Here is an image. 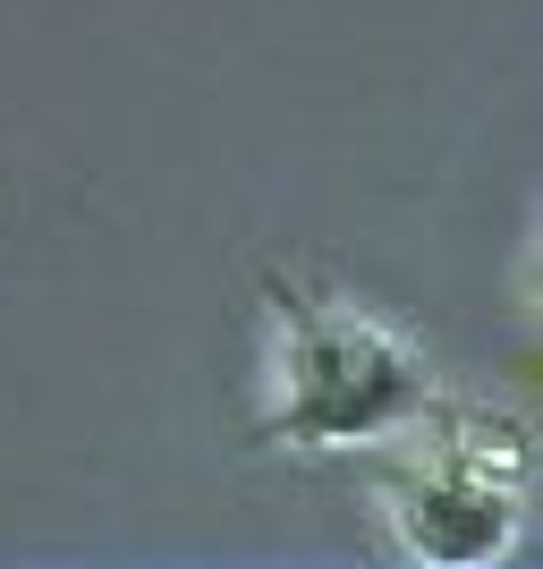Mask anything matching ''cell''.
<instances>
[{
	"label": "cell",
	"instance_id": "3",
	"mask_svg": "<svg viewBox=\"0 0 543 569\" xmlns=\"http://www.w3.org/2000/svg\"><path fill=\"white\" fill-rule=\"evenodd\" d=\"M433 426H442V468L459 476H484L501 493H526V476H535V442H526L519 417H484V408H425Z\"/></svg>",
	"mask_w": 543,
	"mask_h": 569
},
{
	"label": "cell",
	"instance_id": "1",
	"mask_svg": "<svg viewBox=\"0 0 543 569\" xmlns=\"http://www.w3.org/2000/svg\"><path fill=\"white\" fill-rule=\"evenodd\" d=\"M272 315H281V408L263 417V442H374L433 408V382L400 332L340 307H306L289 281H272Z\"/></svg>",
	"mask_w": 543,
	"mask_h": 569
},
{
	"label": "cell",
	"instance_id": "2",
	"mask_svg": "<svg viewBox=\"0 0 543 569\" xmlns=\"http://www.w3.org/2000/svg\"><path fill=\"white\" fill-rule=\"evenodd\" d=\"M391 519H400L408 552L433 569H475L519 545V493H501L484 476H459V468L391 476Z\"/></svg>",
	"mask_w": 543,
	"mask_h": 569
}]
</instances>
